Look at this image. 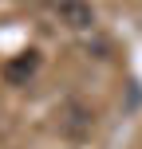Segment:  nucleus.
<instances>
[{
    "mask_svg": "<svg viewBox=\"0 0 142 149\" xmlns=\"http://www.w3.org/2000/svg\"><path fill=\"white\" fill-rule=\"evenodd\" d=\"M36 51H24L20 55V59H12V63H8V67H4V74H8V79H12V82H24V79H32V71H36Z\"/></svg>",
    "mask_w": 142,
    "mask_h": 149,
    "instance_id": "2",
    "label": "nucleus"
},
{
    "mask_svg": "<svg viewBox=\"0 0 142 149\" xmlns=\"http://www.w3.org/2000/svg\"><path fill=\"white\" fill-rule=\"evenodd\" d=\"M59 20L67 24V28L83 31V28L95 24V12H91V4H83V0H63V4H59Z\"/></svg>",
    "mask_w": 142,
    "mask_h": 149,
    "instance_id": "1",
    "label": "nucleus"
}]
</instances>
